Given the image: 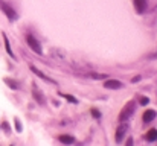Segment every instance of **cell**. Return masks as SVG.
Returning a JSON list of instances; mask_svg holds the SVG:
<instances>
[{"label": "cell", "instance_id": "cell-12", "mask_svg": "<svg viewBox=\"0 0 157 146\" xmlns=\"http://www.w3.org/2000/svg\"><path fill=\"white\" fill-rule=\"evenodd\" d=\"M59 142H61V143H73L75 139L70 137V136H66V134H64V136H59Z\"/></svg>", "mask_w": 157, "mask_h": 146}, {"label": "cell", "instance_id": "cell-6", "mask_svg": "<svg viewBox=\"0 0 157 146\" xmlns=\"http://www.w3.org/2000/svg\"><path fill=\"white\" fill-rule=\"evenodd\" d=\"M105 88H111V90H116V88H121L122 87V82L117 81V79H108L104 82Z\"/></svg>", "mask_w": 157, "mask_h": 146}, {"label": "cell", "instance_id": "cell-7", "mask_svg": "<svg viewBox=\"0 0 157 146\" xmlns=\"http://www.w3.org/2000/svg\"><path fill=\"white\" fill-rule=\"evenodd\" d=\"M31 70H32V72H34L35 75H38V78H41V79H44L46 82H51V84H55V81H53V79H51L49 76H46V75H44L43 72H40V70H38L37 67H34V66H31Z\"/></svg>", "mask_w": 157, "mask_h": 146}, {"label": "cell", "instance_id": "cell-4", "mask_svg": "<svg viewBox=\"0 0 157 146\" xmlns=\"http://www.w3.org/2000/svg\"><path fill=\"white\" fill-rule=\"evenodd\" d=\"M26 41H28L29 47L32 49L35 53H38V55H40V53L43 52V50H41V44L38 43V40H37L35 37H32V35H28V37H26Z\"/></svg>", "mask_w": 157, "mask_h": 146}, {"label": "cell", "instance_id": "cell-16", "mask_svg": "<svg viewBox=\"0 0 157 146\" xmlns=\"http://www.w3.org/2000/svg\"><path fill=\"white\" fill-rule=\"evenodd\" d=\"M15 129H17L18 133L21 131V122H20L18 119H15Z\"/></svg>", "mask_w": 157, "mask_h": 146}, {"label": "cell", "instance_id": "cell-5", "mask_svg": "<svg viewBox=\"0 0 157 146\" xmlns=\"http://www.w3.org/2000/svg\"><path fill=\"white\" fill-rule=\"evenodd\" d=\"M134 9L137 14H144L147 11V0H134Z\"/></svg>", "mask_w": 157, "mask_h": 146}, {"label": "cell", "instance_id": "cell-9", "mask_svg": "<svg viewBox=\"0 0 157 146\" xmlns=\"http://www.w3.org/2000/svg\"><path fill=\"white\" fill-rule=\"evenodd\" d=\"M2 35H3V41H5V49H6V52H8V55H9L11 58H15V55H14V52L11 50V44H9V40H8V37H6V34L3 32Z\"/></svg>", "mask_w": 157, "mask_h": 146}, {"label": "cell", "instance_id": "cell-11", "mask_svg": "<svg viewBox=\"0 0 157 146\" xmlns=\"http://www.w3.org/2000/svg\"><path fill=\"white\" fill-rule=\"evenodd\" d=\"M157 139V129H150L148 133H147V140L148 142H153V140H156Z\"/></svg>", "mask_w": 157, "mask_h": 146}, {"label": "cell", "instance_id": "cell-17", "mask_svg": "<svg viewBox=\"0 0 157 146\" xmlns=\"http://www.w3.org/2000/svg\"><path fill=\"white\" fill-rule=\"evenodd\" d=\"M148 102H150V99H148V97H140V103H142V105H147V103H148Z\"/></svg>", "mask_w": 157, "mask_h": 146}, {"label": "cell", "instance_id": "cell-15", "mask_svg": "<svg viewBox=\"0 0 157 146\" xmlns=\"http://www.w3.org/2000/svg\"><path fill=\"white\" fill-rule=\"evenodd\" d=\"M92 116H93V117H96V119H99V117H101V113L95 108V110H92Z\"/></svg>", "mask_w": 157, "mask_h": 146}, {"label": "cell", "instance_id": "cell-3", "mask_svg": "<svg viewBox=\"0 0 157 146\" xmlns=\"http://www.w3.org/2000/svg\"><path fill=\"white\" fill-rule=\"evenodd\" d=\"M127 131H128V123H127L125 120H122V122H121V125H119V126H117V129H116V142H117V143H119V142H122V139L125 137Z\"/></svg>", "mask_w": 157, "mask_h": 146}, {"label": "cell", "instance_id": "cell-13", "mask_svg": "<svg viewBox=\"0 0 157 146\" xmlns=\"http://www.w3.org/2000/svg\"><path fill=\"white\" fill-rule=\"evenodd\" d=\"M34 95H35V97H37V102L38 103H43L44 100H43V96H41V93L38 92V88H37V85H34Z\"/></svg>", "mask_w": 157, "mask_h": 146}, {"label": "cell", "instance_id": "cell-18", "mask_svg": "<svg viewBox=\"0 0 157 146\" xmlns=\"http://www.w3.org/2000/svg\"><path fill=\"white\" fill-rule=\"evenodd\" d=\"M3 129H5L6 133H9V126L6 125V122H3Z\"/></svg>", "mask_w": 157, "mask_h": 146}, {"label": "cell", "instance_id": "cell-8", "mask_svg": "<svg viewBox=\"0 0 157 146\" xmlns=\"http://www.w3.org/2000/svg\"><path fill=\"white\" fill-rule=\"evenodd\" d=\"M154 117H156V111H154V110H147L145 114H144V122H145V123H150Z\"/></svg>", "mask_w": 157, "mask_h": 146}, {"label": "cell", "instance_id": "cell-2", "mask_svg": "<svg viewBox=\"0 0 157 146\" xmlns=\"http://www.w3.org/2000/svg\"><path fill=\"white\" fill-rule=\"evenodd\" d=\"M134 108H136V103H134V102H128V103L124 107L122 113L119 114V120H121V122H122V120H127V119L134 113Z\"/></svg>", "mask_w": 157, "mask_h": 146}, {"label": "cell", "instance_id": "cell-14", "mask_svg": "<svg viewBox=\"0 0 157 146\" xmlns=\"http://www.w3.org/2000/svg\"><path fill=\"white\" fill-rule=\"evenodd\" d=\"M63 97H66L69 102H72V103H78V99H75L73 96H70V95H61Z\"/></svg>", "mask_w": 157, "mask_h": 146}, {"label": "cell", "instance_id": "cell-10", "mask_svg": "<svg viewBox=\"0 0 157 146\" xmlns=\"http://www.w3.org/2000/svg\"><path fill=\"white\" fill-rule=\"evenodd\" d=\"M5 82H6V84H8V85H9L12 90H17V88L20 87L17 81H14V79H9V78H5Z\"/></svg>", "mask_w": 157, "mask_h": 146}, {"label": "cell", "instance_id": "cell-1", "mask_svg": "<svg viewBox=\"0 0 157 146\" xmlns=\"http://www.w3.org/2000/svg\"><path fill=\"white\" fill-rule=\"evenodd\" d=\"M0 9L3 11V14L11 20V21H14V20H17L18 18V15H17V12L14 11V8L12 6H9L6 2H3V0H0Z\"/></svg>", "mask_w": 157, "mask_h": 146}]
</instances>
